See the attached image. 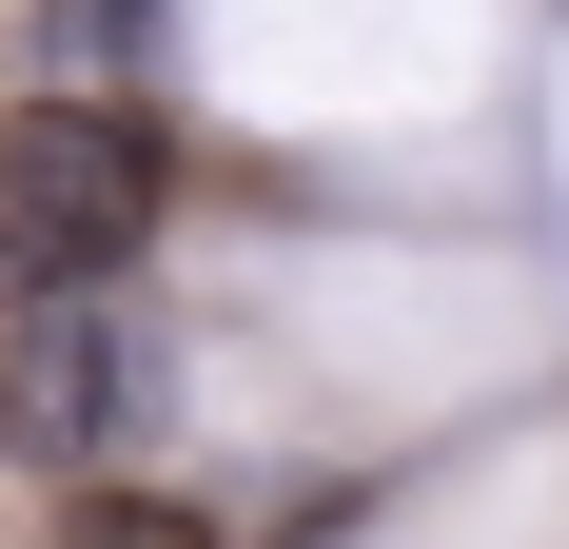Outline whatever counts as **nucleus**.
<instances>
[{"mask_svg": "<svg viewBox=\"0 0 569 549\" xmlns=\"http://www.w3.org/2000/svg\"><path fill=\"white\" fill-rule=\"evenodd\" d=\"M118 412H138L118 295H20V315H0V451H20V471H99Z\"/></svg>", "mask_w": 569, "mask_h": 549, "instance_id": "2", "label": "nucleus"}, {"mask_svg": "<svg viewBox=\"0 0 569 549\" xmlns=\"http://www.w3.org/2000/svg\"><path fill=\"white\" fill-rule=\"evenodd\" d=\"M59 549H217V510H177V491H79Z\"/></svg>", "mask_w": 569, "mask_h": 549, "instance_id": "3", "label": "nucleus"}, {"mask_svg": "<svg viewBox=\"0 0 569 549\" xmlns=\"http://www.w3.org/2000/svg\"><path fill=\"white\" fill-rule=\"evenodd\" d=\"M158 118L118 99H20V138H0V295H118V274L158 256Z\"/></svg>", "mask_w": 569, "mask_h": 549, "instance_id": "1", "label": "nucleus"}]
</instances>
